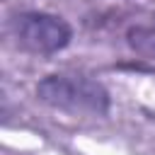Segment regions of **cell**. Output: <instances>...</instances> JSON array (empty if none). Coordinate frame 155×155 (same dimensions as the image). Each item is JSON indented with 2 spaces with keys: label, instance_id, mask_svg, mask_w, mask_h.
<instances>
[{
  "label": "cell",
  "instance_id": "obj_1",
  "mask_svg": "<svg viewBox=\"0 0 155 155\" xmlns=\"http://www.w3.org/2000/svg\"><path fill=\"white\" fill-rule=\"evenodd\" d=\"M36 99L51 109L65 114H85V116H104L111 109L109 90L90 78V75H70V73H53L39 80Z\"/></svg>",
  "mask_w": 155,
  "mask_h": 155
},
{
  "label": "cell",
  "instance_id": "obj_2",
  "mask_svg": "<svg viewBox=\"0 0 155 155\" xmlns=\"http://www.w3.org/2000/svg\"><path fill=\"white\" fill-rule=\"evenodd\" d=\"M7 29L15 44L34 56H53L73 39V27L63 17L44 10H22L12 15Z\"/></svg>",
  "mask_w": 155,
  "mask_h": 155
}]
</instances>
